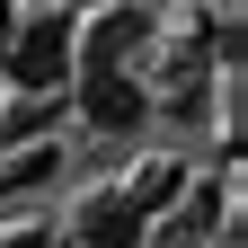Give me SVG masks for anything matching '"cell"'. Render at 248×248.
Listing matches in <instances>:
<instances>
[{"label": "cell", "instance_id": "cell-3", "mask_svg": "<svg viewBox=\"0 0 248 248\" xmlns=\"http://www.w3.org/2000/svg\"><path fill=\"white\" fill-rule=\"evenodd\" d=\"M71 115L89 124V133H107V142H133L142 124L160 115L151 71H71Z\"/></svg>", "mask_w": 248, "mask_h": 248}, {"label": "cell", "instance_id": "cell-4", "mask_svg": "<svg viewBox=\"0 0 248 248\" xmlns=\"http://www.w3.org/2000/svg\"><path fill=\"white\" fill-rule=\"evenodd\" d=\"M186 186H195V169H186V160H169V151H142L124 177H107V195H115V204L151 231V222H169V213L186 204Z\"/></svg>", "mask_w": 248, "mask_h": 248}, {"label": "cell", "instance_id": "cell-7", "mask_svg": "<svg viewBox=\"0 0 248 248\" xmlns=\"http://www.w3.org/2000/svg\"><path fill=\"white\" fill-rule=\"evenodd\" d=\"M62 98H0V151H27V142H53L62 133Z\"/></svg>", "mask_w": 248, "mask_h": 248}, {"label": "cell", "instance_id": "cell-6", "mask_svg": "<svg viewBox=\"0 0 248 248\" xmlns=\"http://www.w3.org/2000/svg\"><path fill=\"white\" fill-rule=\"evenodd\" d=\"M71 239H80V248H151V231H142L133 213H124V204L107 195V186H98V195H89V204L71 213Z\"/></svg>", "mask_w": 248, "mask_h": 248}, {"label": "cell", "instance_id": "cell-2", "mask_svg": "<svg viewBox=\"0 0 248 248\" xmlns=\"http://www.w3.org/2000/svg\"><path fill=\"white\" fill-rule=\"evenodd\" d=\"M151 45H160V18L133 9V0H107V9L71 18V62L80 71H142Z\"/></svg>", "mask_w": 248, "mask_h": 248}, {"label": "cell", "instance_id": "cell-1", "mask_svg": "<svg viewBox=\"0 0 248 248\" xmlns=\"http://www.w3.org/2000/svg\"><path fill=\"white\" fill-rule=\"evenodd\" d=\"M71 9H18L0 36V89L9 98H62L71 89Z\"/></svg>", "mask_w": 248, "mask_h": 248}, {"label": "cell", "instance_id": "cell-5", "mask_svg": "<svg viewBox=\"0 0 248 248\" xmlns=\"http://www.w3.org/2000/svg\"><path fill=\"white\" fill-rule=\"evenodd\" d=\"M45 186H62V133L27 142V151H0V204H27V195H45Z\"/></svg>", "mask_w": 248, "mask_h": 248}]
</instances>
